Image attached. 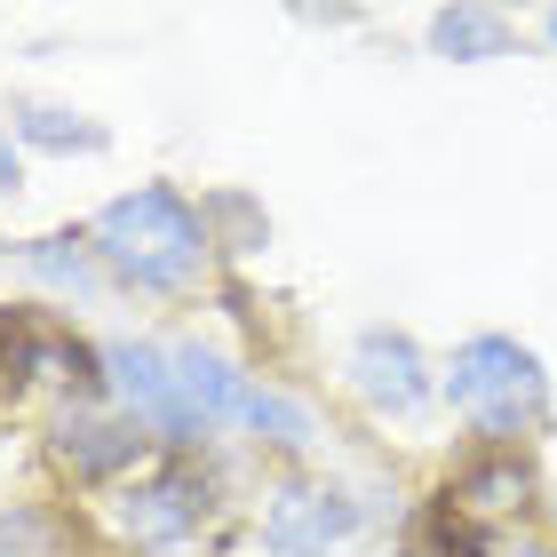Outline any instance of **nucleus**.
Masks as SVG:
<instances>
[{"label": "nucleus", "mask_w": 557, "mask_h": 557, "mask_svg": "<svg viewBox=\"0 0 557 557\" xmlns=\"http://www.w3.org/2000/svg\"><path fill=\"white\" fill-rule=\"evenodd\" d=\"M96 256H104L120 278H136L151 295H184L199 263H208V223H199L168 184H144L128 199H112L96 215Z\"/></svg>", "instance_id": "obj_1"}, {"label": "nucleus", "mask_w": 557, "mask_h": 557, "mask_svg": "<svg viewBox=\"0 0 557 557\" xmlns=\"http://www.w3.org/2000/svg\"><path fill=\"white\" fill-rule=\"evenodd\" d=\"M446 398L462 407V422L494 446H518L525 430L549 414V374L525 343L510 335H470L446 367Z\"/></svg>", "instance_id": "obj_2"}, {"label": "nucleus", "mask_w": 557, "mask_h": 557, "mask_svg": "<svg viewBox=\"0 0 557 557\" xmlns=\"http://www.w3.org/2000/svg\"><path fill=\"white\" fill-rule=\"evenodd\" d=\"M104 367H112V391L128 398V414L144 430H160V438H175V446L199 438V422L184 407V383H175V350H160V343H112Z\"/></svg>", "instance_id": "obj_3"}, {"label": "nucleus", "mask_w": 557, "mask_h": 557, "mask_svg": "<svg viewBox=\"0 0 557 557\" xmlns=\"http://www.w3.org/2000/svg\"><path fill=\"white\" fill-rule=\"evenodd\" d=\"M350 391L367 398L374 414H422L430 407V367H422V350L398 335V326H367L359 343H350Z\"/></svg>", "instance_id": "obj_4"}, {"label": "nucleus", "mask_w": 557, "mask_h": 557, "mask_svg": "<svg viewBox=\"0 0 557 557\" xmlns=\"http://www.w3.org/2000/svg\"><path fill=\"white\" fill-rule=\"evenodd\" d=\"M215 510V494H208V478H191V470H160V478H144L136 494H120V534L144 542V549H175V542H191L199 534V518Z\"/></svg>", "instance_id": "obj_5"}, {"label": "nucleus", "mask_w": 557, "mask_h": 557, "mask_svg": "<svg viewBox=\"0 0 557 557\" xmlns=\"http://www.w3.org/2000/svg\"><path fill=\"white\" fill-rule=\"evenodd\" d=\"M350 534H359V502L335 494V486H287L271 502V518H263V542L278 557H326Z\"/></svg>", "instance_id": "obj_6"}, {"label": "nucleus", "mask_w": 557, "mask_h": 557, "mask_svg": "<svg viewBox=\"0 0 557 557\" xmlns=\"http://www.w3.org/2000/svg\"><path fill=\"white\" fill-rule=\"evenodd\" d=\"M48 446H57V462L72 478H112V470H128L144 454V422H112V414H81L72 407Z\"/></svg>", "instance_id": "obj_7"}, {"label": "nucleus", "mask_w": 557, "mask_h": 557, "mask_svg": "<svg viewBox=\"0 0 557 557\" xmlns=\"http://www.w3.org/2000/svg\"><path fill=\"white\" fill-rule=\"evenodd\" d=\"M525 494H534V470H525V454H518V446H494V454H478V462L454 478L446 502H470V510H518Z\"/></svg>", "instance_id": "obj_8"}, {"label": "nucleus", "mask_w": 557, "mask_h": 557, "mask_svg": "<svg viewBox=\"0 0 557 557\" xmlns=\"http://www.w3.org/2000/svg\"><path fill=\"white\" fill-rule=\"evenodd\" d=\"M0 557H72V525L40 502H9L0 510Z\"/></svg>", "instance_id": "obj_9"}, {"label": "nucleus", "mask_w": 557, "mask_h": 557, "mask_svg": "<svg viewBox=\"0 0 557 557\" xmlns=\"http://www.w3.org/2000/svg\"><path fill=\"white\" fill-rule=\"evenodd\" d=\"M430 40H438L446 57L478 64V57H502V48H510V24H502L494 9H438L430 16Z\"/></svg>", "instance_id": "obj_10"}, {"label": "nucleus", "mask_w": 557, "mask_h": 557, "mask_svg": "<svg viewBox=\"0 0 557 557\" xmlns=\"http://www.w3.org/2000/svg\"><path fill=\"white\" fill-rule=\"evenodd\" d=\"M16 136L48 151H104V128H88L81 112H57V104H16Z\"/></svg>", "instance_id": "obj_11"}, {"label": "nucleus", "mask_w": 557, "mask_h": 557, "mask_svg": "<svg viewBox=\"0 0 557 557\" xmlns=\"http://www.w3.org/2000/svg\"><path fill=\"white\" fill-rule=\"evenodd\" d=\"M239 422L256 430V438H271V446H311V414L295 407V398H278V391H256L247 383V407H239Z\"/></svg>", "instance_id": "obj_12"}, {"label": "nucleus", "mask_w": 557, "mask_h": 557, "mask_svg": "<svg viewBox=\"0 0 557 557\" xmlns=\"http://www.w3.org/2000/svg\"><path fill=\"white\" fill-rule=\"evenodd\" d=\"M24 271H40L48 287H64V295H88V287H96L81 239H33V247H24Z\"/></svg>", "instance_id": "obj_13"}, {"label": "nucleus", "mask_w": 557, "mask_h": 557, "mask_svg": "<svg viewBox=\"0 0 557 557\" xmlns=\"http://www.w3.org/2000/svg\"><path fill=\"white\" fill-rule=\"evenodd\" d=\"M0 191H16V144L0 136Z\"/></svg>", "instance_id": "obj_14"}, {"label": "nucleus", "mask_w": 557, "mask_h": 557, "mask_svg": "<svg viewBox=\"0 0 557 557\" xmlns=\"http://www.w3.org/2000/svg\"><path fill=\"white\" fill-rule=\"evenodd\" d=\"M542 40H549V48H557V9H549V16H542Z\"/></svg>", "instance_id": "obj_15"}]
</instances>
